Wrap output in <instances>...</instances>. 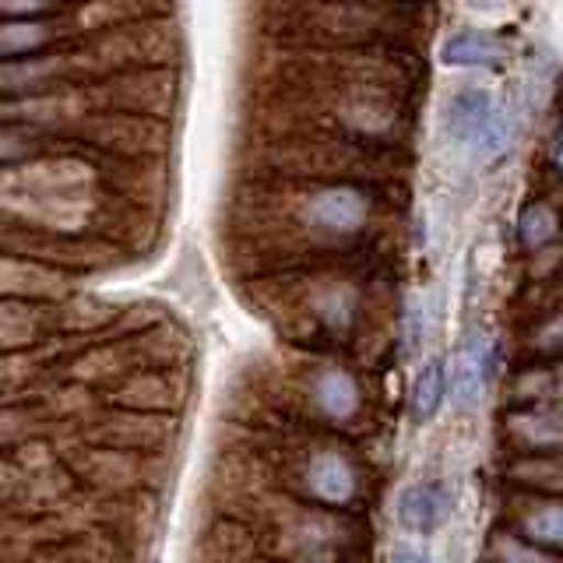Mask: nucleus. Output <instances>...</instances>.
I'll return each mask as SVG.
<instances>
[{
	"label": "nucleus",
	"instance_id": "obj_1",
	"mask_svg": "<svg viewBox=\"0 0 563 563\" xmlns=\"http://www.w3.org/2000/svg\"><path fill=\"white\" fill-rule=\"evenodd\" d=\"M444 131L457 148H465L479 166L497 163L510 148V123L504 106L489 88L465 85L444 106Z\"/></svg>",
	"mask_w": 563,
	"mask_h": 563
},
{
	"label": "nucleus",
	"instance_id": "obj_2",
	"mask_svg": "<svg viewBox=\"0 0 563 563\" xmlns=\"http://www.w3.org/2000/svg\"><path fill=\"white\" fill-rule=\"evenodd\" d=\"M448 507H451V493L444 483H409L398 493V504H395V515L398 525L405 532L412 536H433L440 525L448 518Z\"/></svg>",
	"mask_w": 563,
	"mask_h": 563
},
{
	"label": "nucleus",
	"instance_id": "obj_3",
	"mask_svg": "<svg viewBox=\"0 0 563 563\" xmlns=\"http://www.w3.org/2000/svg\"><path fill=\"white\" fill-rule=\"evenodd\" d=\"M493 363H497V349H493L489 334H472V339L454 352L451 363V391L457 405H472L479 401L483 387L493 374Z\"/></svg>",
	"mask_w": 563,
	"mask_h": 563
},
{
	"label": "nucleus",
	"instance_id": "obj_4",
	"mask_svg": "<svg viewBox=\"0 0 563 563\" xmlns=\"http://www.w3.org/2000/svg\"><path fill=\"white\" fill-rule=\"evenodd\" d=\"M307 219L317 229H328V233H356L366 219V198H363V190L345 187V184L324 187L310 198Z\"/></svg>",
	"mask_w": 563,
	"mask_h": 563
},
{
	"label": "nucleus",
	"instance_id": "obj_5",
	"mask_svg": "<svg viewBox=\"0 0 563 563\" xmlns=\"http://www.w3.org/2000/svg\"><path fill=\"white\" fill-rule=\"evenodd\" d=\"M307 486L321 504H345L356 489V475H352L349 462L342 454H317L307 468Z\"/></svg>",
	"mask_w": 563,
	"mask_h": 563
},
{
	"label": "nucleus",
	"instance_id": "obj_6",
	"mask_svg": "<svg viewBox=\"0 0 563 563\" xmlns=\"http://www.w3.org/2000/svg\"><path fill=\"white\" fill-rule=\"evenodd\" d=\"M444 64L454 67H497L500 64V43L489 32L468 29L457 32L444 43Z\"/></svg>",
	"mask_w": 563,
	"mask_h": 563
},
{
	"label": "nucleus",
	"instance_id": "obj_7",
	"mask_svg": "<svg viewBox=\"0 0 563 563\" xmlns=\"http://www.w3.org/2000/svg\"><path fill=\"white\" fill-rule=\"evenodd\" d=\"M444 395H448V369H444V356H433L422 363L419 377H416V387H412V416L419 422H430L440 405H444Z\"/></svg>",
	"mask_w": 563,
	"mask_h": 563
},
{
	"label": "nucleus",
	"instance_id": "obj_8",
	"mask_svg": "<svg viewBox=\"0 0 563 563\" xmlns=\"http://www.w3.org/2000/svg\"><path fill=\"white\" fill-rule=\"evenodd\" d=\"M317 401H321V409L334 419H349L352 412H356V384H352L345 374H339V369H331V374H324L321 380H317Z\"/></svg>",
	"mask_w": 563,
	"mask_h": 563
},
{
	"label": "nucleus",
	"instance_id": "obj_9",
	"mask_svg": "<svg viewBox=\"0 0 563 563\" xmlns=\"http://www.w3.org/2000/svg\"><path fill=\"white\" fill-rule=\"evenodd\" d=\"M525 536L550 545V550H563V504H545L525 518Z\"/></svg>",
	"mask_w": 563,
	"mask_h": 563
},
{
	"label": "nucleus",
	"instance_id": "obj_10",
	"mask_svg": "<svg viewBox=\"0 0 563 563\" xmlns=\"http://www.w3.org/2000/svg\"><path fill=\"white\" fill-rule=\"evenodd\" d=\"M521 240L525 246H542L556 236V216L550 205H528L521 216Z\"/></svg>",
	"mask_w": 563,
	"mask_h": 563
},
{
	"label": "nucleus",
	"instance_id": "obj_11",
	"mask_svg": "<svg viewBox=\"0 0 563 563\" xmlns=\"http://www.w3.org/2000/svg\"><path fill=\"white\" fill-rule=\"evenodd\" d=\"M391 563H433L422 550H416V545L409 542H398L395 550H391Z\"/></svg>",
	"mask_w": 563,
	"mask_h": 563
}]
</instances>
